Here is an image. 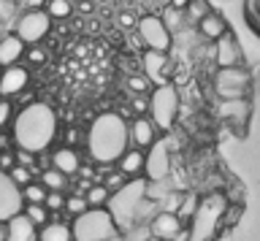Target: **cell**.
I'll return each instance as SVG.
<instances>
[{
    "label": "cell",
    "instance_id": "1",
    "mask_svg": "<svg viewBox=\"0 0 260 241\" xmlns=\"http://www.w3.org/2000/svg\"><path fill=\"white\" fill-rule=\"evenodd\" d=\"M57 130H60V122H57V114L49 103H24V106L16 111L14 125H11V135H14V147L16 149H27L32 155H41V152H49V147L57 139Z\"/></svg>",
    "mask_w": 260,
    "mask_h": 241
},
{
    "label": "cell",
    "instance_id": "2",
    "mask_svg": "<svg viewBox=\"0 0 260 241\" xmlns=\"http://www.w3.org/2000/svg\"><path fill=\"white\" fill-rule=\"evenodd\" d=\"M84 147L92 165H114L122 157V152L130 147L127 119H122L117 111L98 114L84 133Z\"/></svg>",
    "mask_w": 260,
    "mask_h": 241
},
{
    "label": "cell",
    "instance_id": "3",
    "mask_svg": "<svg viewBox=\"0 0 260 241\" xmlns=\"http://www.w3.org/2000/svg\"><path fill=\"white\" fill-rule=\"evenodd\" d=\"M211 87H214L219 100H239L249 98L252 90V74L247 68H217L211 76Z\"/></svg>",
    "mask_w": 260,
    "mask_h": 241
},
{
    "label": "cell",
    "instance_id": "4",
    "mask_svg": "<svg viewBox=\"0 0 260 241\" xmlns=\"http://www.w3.org/2000/svg\"><path fill=\"white\" fill-rule=\"evenodd\" d=\"M179 117V92L174 84H162L149 92V119L157 125V130H171Z\"/></svg>",
    "mask_w": 260,
    "mask_h": 241
},
{
    "label": "cell",
    "instance_id": "5",
    "mask_svg": "<svg viewBox=\"0 0 260 241\" xmlns=\"http://www.w3.org/2000/svg\"><path fill=\"white\" fill-rule=\"evenodd\" d=\"M52 17L44 9H24L19 17H16L14 33L24 41V46H36L44 44V38L52 33Z\"/></svg>",
    "mask_w": 260,
    "mask_h": 241
},
{
    "label": "cell",
    "instance_id": "6",
    "mask_svg": "<svg viewBox=\"0 0 260 241\" xmlns=\"http://www.w3.org/2000/svg\"><path fill=\"white\" fill-rule=\"evenodd\" d=\"M136 33L141 36L144 49L168 54L171 46H174V33H171V30L166 27V22L160 19V14H144V17H138Z\"/></svg>",
    "mask_w": 260,
    "mask_h": 241
},
{
    "label": "cell",
    "instance_id": "7",
    "mask_svg": "<svg viewBox=\"0 0 260 241\" xmlns=\"http://www.w3.org/2000/svg\"><path fill=\"white\" fill-rule=\"evenodd\" d=\"M141 68H144V76L149 79L154 87H162V84L174 82V60H171L168 54H162V52L144 49Z\"/></svg>",
    "mask_w": 260,
    "mask_h": 241
},
{
    "label": "cell",
    "instance_id": "8",
    "mask_svg": "<svg viewBox=\"0 0 260 241\" xmlns=\"http://www.w3.org/2000/svg\"><path fill=\"white\" fill-rule=\"evenodd\" d=\"M27 87H30V68L24 62L0 71V98L16 100Z\"/></svg>",
    "mask_w": 260,
    "mask_h": 241
},
{
    "label": "cell",
    "instance_id": "9",
    "mask_svg": "<svg viewBox=\"0 0 260 241\" xmlns=\"http://www.w3.org/2000/svg\"><path fill=\"white\" fill-rule=\"evenodd\" d=\"M157 139H160V130H157V125H154L149 117L127 119V141H130V147L149 152L154 144H157Z\"/></svg>",
    "mask_w": 260,
    "mask_h": 241
},
{
    "label": "cell",
    "instance_id": "10",
    "mask_svg": "<svg viewBox=\"0 0 260 241\" xmlns=\"http://www.w3.org/2000/svg\"><path fill=\"white\" fill-rule=\"evenodd\" d=\"M214 60H217V68H241L244 65V49L231 30L219 41H214Z\"/></svg>",
    "mask_w": 260,
    "mask_h": 241
},
{
    "label": "cell",
    "instance_id": "11",
    "mask_svg": "<svg viewBox=\"0 0 260 241\" xmlns=\"http://www.w3.org/2000/svg\"><path fill=\"white\" fill-rule=\"evenodd\" d=\"M22 192L8 179V174L0 171V225H6L11 217L22 214Z\"/></svg>",
    "mask_w": 260,
    "mask_h": 241
},
{
    "label": "cell",
    "instance_id": "12",
    "mask_svg": "<svg viewBox=\"0 0 260 241\" xmlns=\"http://www.w3.org/2000/svg\"><path fill=\"white\" fill-rule=\"evenodd\" d=\"M182 228H184V222L171 212H157L149 220V233L154 241H174Z\"/></svg>",
    "mask_w": 260,
    "mask_h": 241
},
{
    "label": "cell",
    "instance_id": "13",
    "mask_svg": "<svg viewBox=\"0 0 260 241\" xmlns=\"http://www.w3.org/2000/svg\"><path fill=\"white\" fill-rule=\"evenodd\" d=\"M49 160H52V168H57L60 174H65L68 179H73V176L79 174V168H81V152L79 149H73V147H57L49 152Z\"/></svg>",
    "mask_w": 260,
    "mask_h": 241
},
{
    "label": "cell",
    "instance_id": "14",
    "mask_svg": "<svg viewBox=\"0 0 260 241\" xmlns=\"http://www.w3.org/2000/svg\"><path fill=\"white\" fill-rule=\"evenodd\" d=\"M117 171H122L130 182L133 179H144V171H146V152L144 149H136V147H127L122 152V157L114 163Z\"/></svg>",
    "mask_w": 260,
    "mask_h": 241
},
{
    "label": "cell",
    "instance_id": "15",
    "mask_svg": "<svg viewBox=\"0 0 260 241\" xmlns=\"http://www.w3.org/2000/svg\"><path fill=\"white\" fill-rule=\"evenodd\" d=\"M217 117L225 125L241 127L249 119V98H239V100H219L217 103Z\"/></svg>",
    "mask_w": 260,
    "mask_h": 241
},
{
    "label": "cell",
    "instance_id": "16",
    "mask_svg": "<svg viewBox=\"0 0 260 241\" xmlns=\"http://www.w3.org/2000/svg\"><path fill=\"white\" fill-rule=\"evenodd\" d=\"M3 241H38V228L24 214H16L3 225Z\"/></svg>",
    "mask_w": 260,
    "mask_h": 241
},
{
    "label": "cell",
    "instance_id": "17",
    "mask_svg": "<svg viewBox=\"0 0 260 241\" xmlns=\"http://www.w3.org/2000/svg\"><path fill=\"white\" fill-rule=\"evenodd\" d=\"M24 52L27 46L16 33H6L0 38V68H11V65H19L24 60Z\"/></svg>",
    "mask_w": 260,
    "mask_h": 241
},
{
    "label": "cell",
    "instance_id": "18",
    "mask_svg": "<svg viewBox=\"0 0 260 241\" xmlns=\"http://www.w3.org/2000/svg\"><path fill=\"white\" fill-rule=\"evenodd\" d=\"M38 241H76L71 220H49L44 228H38Z\"/></svg>",
    "mask_w": 260,
    "mask_h": 241
},
{
    "label": "cell",
    "instance_id": "19",
    "mask_svg": "<svg viewBox=\"0 0 260 241\" xmlns=\"http://www.w3.org/2000/svg\"><path fill=\"white\" fill-rule=\"evenodd\" d=\"M195 27H198V33L206 38L209 44H214V41H219V38L228 33V19L222 17V14H217V11H209Z\"/></svg>",
    "mask_w": 260,
    "mask_h": 241
},
{
    "label": "cell",
    "instance_id": "20",
    "mask_svg": "<svg viewBox=\"0 0 260 241\" xmlns=\"http://www.w3.org/2000/svg\"><path fill=\"white\" fill-rule=\"evenodd\" d=\"M38 182L44 184L49 192H68V187H71V179L65 174H60L57 168H46V171H41Z\"/></svg>",
    "mask_w": 260,
    "mask_h": 241
},
{
    "label": "cell",
    "instance_id": "21",
    "mask_svg": "<svg viewBox=\"0 0 260 241\" xmlns=\"http://www.w3.org/2000/svg\"><path fill=\"white\" fill-rule=\"evenodd\" d=\"M89 212V203H87V198L84 195H73V192H68L65 195V217L73 222V220H79V217H84Z\"/></svg>",
    "mask_w": 260,
    "mask_h": 241
},
{
    "label": "cell",
    "instance_id": "22",
    "mask_svg": "<svg viewBox=\"0 0 260 241\" xmlns=\"http://www.w3.org/2000/svg\"><path fill=\"white\" fill-rule=\"evenodd\" d=\"M44 11L52 17V22H65V19H71V14H73V3L71 0H46Z\"/></svg>",
    "mask_w": 260,
    "mask_h": 241
},
{
    "label": "cell",
    "instance_id": "23",
    "mask_svg": "<svg viewBox=\"0 0 260 241\" xmlns=\"http://www.w3.org/2000/svg\"><path fill=\"white\" fill-rule=\"evenodd\" d=\"M84 198H87L89 209H106V206H109V200H111V192L106 190L101 182H95L92 187L87 190V195H84Z\"/></svg>",
    "mask_w": 260,
    "mask_h": 241
},
{
    "label": "cell",
    "instance_id": "24",
    "mask_svg": "<svg viewBox=\"0 0 260 241\" xmlns=\"http://www.w3.org/2000/svg\"><path fill=\"white\" fill-rule=\"evenodd\" d=\"M22 214L27 217V220L36 225V228H44V225L52 220V214L46 212L44 203H24V206H22Z\"/></svg>",
    "mask_w": 260,
    "mask_h": 241
},
{
    "label": "cell",
    "instance_id": "25",
    "mask_svg": "<svg viewBox=\"0 0 260 241\" xmlns=\"http://www.w3.org/2000/svg\"><path fill=\"white\" fill-rule=\"evenodd\" d=\"M101 184H103V187L111 192V195H117V192H122V190H125L127 184H130V179H127V176L122 174V171H117V168H111L109 174H103Z\"/></svg>",
    "mask_w": 260,
    "mask_h": 241
},
{
    "label": "cell",
    "instance_id": "26",
    "mask_svg": "<svg viewBox=\"0 0 260 241\" xmlns=\"http://www.w3.org/2000/svg\"><path fill=\"white\" fill-rule=\"evenodd\" d=\"M19 192H22V203H44L49 190H46L44 184H41V182L36 179V182H30L27 187H22Z\"/></svg>",
    "mask_w": 260,
    "mask_h": 241
},
{
    "label": "cell",
    "instance_id": "27",
    "mask_svg": "<svg viewBox=\"0 0 260 241\" xmlns=\"http://www.w3.org/2000/svg\"><path fill=\"white\" fill-rule=\"evenodd\" d=\"M241 214H244V206H241V203H231L222 214H219V220H217V230H219V228L233 230V228H236V222L241 220Z\"/></svg>",
    "mask_w": 260,
    "mask_h": 241
},
{
    "label": "cell",
    "instance_id": "28",
    "mask_svg": "<svg viewBox=\"0 0 260 241\" xmlns=\"http://www.w3.org/2000/svg\"><path fill=\"white\" fill-rule=\"evenodd\" d=\"M160 19L166 22V27L171 30V33H179V30L184 27V22H187L184 11H176V9H171V6H168V9L160 14Z\"/></svg>",
    "mask_w": 260,
    "mask_h": 241
},
{
    "label": "cell",
    "instance_id": "29",
    "mask_svg": "<svg viewBox=\"0 0 260 241\" xmlns=\"http://www.w3.org/2000/svg\"><path fill=\"white\" fill-rule=\"evenodd\" d=\"M209 11H211V9H209V0H190V6L184 9V17L198 25V22H201L203 17H206Z\"/></svg>",
    "mask_w": 260,
    "mask_h": 241
},
{
    "label": "cell",
    "instance_id": "30",
    "mask_svg": "<svg viewBox=\"0 0 260 241\" xmlns=\"http://www.w3.org/2000/svg\"><path fill=\"white\" fill-rule=\"evenodd\" d=\"M14 117H16V106H14V100L0 98V130H11Z\"/></svg>",
    "mask_w": 260,
    "mask_h": 241
},
{
    "label": "cell",
    "instance_id": "31",
    "mask_svg": "<svg viewBox=\"0 0 260 241\" xmlns=\"http://www.w3.org/2000/svg\"><path fill=\"white\" fill-rule=\"evenodd\" d=\"M8 179L22 190V187H27L30 182H36V174H32L30 168H24V165H14L11 171H8Z\"/></svg>",
    "mask_w": 260,
    "mask_h": 241
},
{
    "label": "cell",
    "instance_id": "32",
    "mask_svg": "<svg viewBox=\"0 0 260 241\" xmlns=\"http://www.w3.org/2000/svg\"><path fill=\"white\" fill-rule=\"evenodd\" d=\"M195 203H198V198H195V192H184V195H182V206H179L176 217H179V220H182L184 225L192 220V214H195Z\"/></svg>",
    "mask_w": 260,
    "mask_h": 241
},
{
    "label": "cell",
    "instance_id": "33",
    "mask_svg": "<svg viewBox=\"0 0 260 241\" xmlns=\"http://www.w3.org/2000/svg\"><path fill=\"white\" fill-rule=\"evenodd\" d=\"M46 49L41 44H36V46H27V52H24V60L22 62H27V68H36V65H44L46 62Z\"/></svg>",
    "mask_w": 260,
    "mask_h": 241
},
{
    "label": "cell",
    "instance_id": "34",
    "mask_svg": "<svg viewBox=\"0 0 260 241\" xmlns=\"http://www.w3.org/2000/svg\"><path fill=\"white\" fill-rule=\"evenodd\" d=\"M149 87H152V82L146 79L144 74L141 76H127V90H130V95H149Z\"/></svg>",
    "mask_w": 260,
    "mask_h": 241
},
{
    "label": "cell",
    "instance_id": "35",
    "mask_svg": "<svg viewBox=\"0 0 260 241\" xmlns=\"http://www.w3.org/2000/svg\"><path fill=\"white\" fill-rule=\"evenodd\" d=\"M65 195H68V192H46V200H44L46 212H49V214L65 212Z\"/></svg>",
    "mask_w": 260,
    "mask_h": 241
},
{
    "label": "cell",
    "instance_id": "36",
    "mask_svg": "<svg viewBox=\"0 0 260 241\" xmlns=\"http://www.w3.org/2000/svg\"><path fill=\"white\" fill-rule=\"evenodd\" d=\"M130 111L133 117H149V95H130Z\"/></svg>",
    "mask_w": 260,
    "mask_h": 241
},
{
    "label": "cell",
    "instance_id": "37",
    "mask_svg": "<svg viewBox=\"0 0 260 241\" xmlns=\"http://www.w3.org/2000/svg\"><path fill=\"white\" fill-rule=\"evenodd\" d=\"M84 133L87 130H81V127H68V130H65V144L62 147H84Z\"/></svg>",
    "mask_w": 260,
    "mask_h": 241
},
{
    "label": "cell",
    "instance_id": "38",
    "mask_svg": "<svg viewBox=\"0 0 260 241\" xmlns=\"http://www.w3.org/2000/svg\"><path fill=\"white\" fill-rule=\"evenodd\" d=\"M14 17H19L16 0H0V22H11Z\"/></svg>",
    "mask_w": 260,
    "mask_h": 241
},
{
    "label": "cell",
    "instance_id": "39",
    "mask_svg": "<svg viewBox=\"0 0 260 241\" xmlns=\"http://www.w3.org/2000/svg\"><path fill=\"white\" fill-rule=\"evenodd\" d=\"M247 19H249V25L260 33V0H247Z\"/></svg>",
    "mask_w": 260,
    "mask_h": 241
},
{
    "label": "cell",
    "instance_id": "40",
    "mask_svg": "<svg viewBox=\"0 0 260 241\" xmlns=\"http://www.w3.org/2000/svg\"><path fill=\"white\" fill-rule=\"evenodd\" d=\"M117 22H119L125 30H136V27H138V17H136L133 11H122L119 17H117Z\"/></svg>",
    "mask_w": 260,
    "mask_h": 241
},
{
    "label": "cell",
    "instance_id": "41",
    "mask_svg": "<svg viewBox=\"0 0 260 241\" xmlns=\"http://www.w3.org/2000/svg\"><path fill=\"white\" fill-rule=\"evenodd\" d=\"M14 165H16V160H14V149H8V152H0V171H3V174H8Z\"/></svg>",
    "mask_w": 260,
    "mask_h": 241
},
{
    "label": "cell",
    "instance_id": "42",
    "mask_svg": "<svg viewBox=\"0 0 260 241\" xmlns=\"http://www.w3.org/2000/svg\"><path fill=\"white\" fill-rule=\"evenodd\" d=\"M8 149H16L14 135H11V130H0V152H8Z\"/></svg>",
    "mask_w": 260,
    "mask_h": 241
},
{
    "label": "cell",
    "instance_id": "43",
    "mask_svg": "<svg viewBox=\"0 0 260 241\" xmlns=\"http://www.w3.org/2000/svg\"><path fill=\"white\" fill-rule=\"evenodd\" d=\"M211 241H233V230L219 228V230H214V236H211Z\"/></svg>",
    "mask_w": 260,
    "mask_h": 241
},
{
    "label": "cell",
    "instance_id": "44",
    "mask_svg": "<svg viewBox=\"0 0 260 241\" xmlns=\"http://www.w3.org/2000/svg\"><path fill=\"white\" fill-rule=\"evenodd\" d=\"M168 6H171V9H176V11H184L187 6H190V0H168Z\"/></svg>",
    "mask_w": 260,
    "mask_h": 241
},
{
    "label": "cell",
    "instance_id": "45",
    "mask_svg": "<svg viewBox=\"0 0 260 241\" xmlns=\"http://www.w3.org/2000/svg\"><path fill=\"white\" fill-rule=\"evenodd\" d=\"M24 6H27V9H44L46 0H24Z\"/></svg>",
    "mask_w": 260,
    "mask_h": 241
},
{
    "label": "cell",
    "instance_id": "46",
    "mask_svg": "<svg viewBox=\"0 0 260 241\" xmlns=\"http://www.w3.org/2000/svg\"><path fill=\"white\" fill-rule=\"evenodd\" d=\"M92 9H95V6L89 3V0H81V3H79V11H81V14H89Z\"/></svg>",
    "mask_w": 260,
    "mask_h": 241
},
{
    "label": "cell",
    "instance_id": "47",
    "mask_svg": "<svg viewBox=\"0 0 260 241\" xmlns=\"http://www.w3.org/2000/svg\"><path fill=\"white\" fill-rule=\"evenodd\" d=\"M0 71H3V68H0Z\"/></svg>",
    "mask_w": 260,
    "mask_h": 241
}]
</instances>
